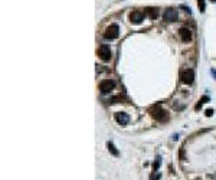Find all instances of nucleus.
I'll return each mask as SVG.
<instances>
[{
    "label": "nucleus",
    "instance_id": "0eeeda50",
    "mask_svg": "<svg viewBox=\"0 0 216 180\" xmlns=\"http://www.w3.org/2000/svg\"><path fill=\"white\" fill-rule=\"evenodd\" d=\"M143 17H144V13L140 12V10H134V12L130 13V22L131 23L138 25V23H141V22H143Z\"/></svg>",
    "mask_w": 216,
    "mask_h": 180
},
{
    "label": "nucleus",
    "instance_id": "423d86ee",
    "mask_svg": "<svg viewBox=\"0 0 216 180\" xmlns=\"http://www.w3.org/2000/svg\"><path fill=\"white\" fill-rule=\"evenodd\" d=\"M182 82L183 84H192L193 79H195V72L193 69H186V71L182 72Z\"/></svg>",
    "mask_w": 216,
    "mask_h": 180
},
{
    "label": "nucleus",
    "instance_id": "4468645a",
    "mask_svg": "<svg viewBox=\"0 0 216 180\" xmlns=\"http://www.w3.org/2000/svg\"><path fill=\"white\" fill-rule=\"evenodd\" d=\"M160 163H161V157L158 156L157 159H156V161H154V164H153V169H154V172H156V170H158V167H160Z\"/></svg>",
    "mask_w": 216,
    "mask_h": 180
},
{
    "label": "nucleus",
    "instance_id": "a211bd4d",
    "mask_svg": "<svg viewBox=\"0 0 216 180\" xmlns=\"http://www.w3.org/2000/svg\"><path fill=\"white\" fill-rule=\"evenodd\" d=\"M210 2H212V3H216V0H210Z\"/></svg>",
    "mask_w": 216,
    "mask_h": 180
},
{
    "label": "nucleus",
    "instance_id": "f8f14e48",
    "mask_svg": "<svg viewBox=\"0 0 216 180\" xmlns=\"http://www.w3.org/2000/svg\"><path fill=\"white\" fill-rule=\"evenodd\" d=\"M206 101H209V96H203V98H200V99H199V103L196 104L195 109H196V111H199V109H200V107H202V105L206 103Z\"/></svg>",
    "mask_w": 216,
    "mask_h": 180
},
{
    "label": "nucleus",
    "instance_id": "f03ea898",
    "mask_svg": "<svg viewBox=\"0 0 216 180\" xmlns=\"http://www.w3.org/2000/svg\"><path fill=\"white\" fill-rule=\"evenodd\" d=\"M118 35H120V27H118V25H110L107 29H105L104 38L112 40V39H117Z\"/></svg>",
    "mask_w": 216,
    "mask_h": 180
},
{
    "label": "nucleus",
    "instance_id": "9d476101",
    "mask_svg": "<svg viewBox=\"0 0 216 180\" xmlns=\"http://www.w3.org/2000/svg\"><path fill=\"white\" fill-rule=\"evenodd\" d=\"M144 13H146L150 19H156V17H157V14H158L157 9H154V7H147V9L144 10Z\"/></svg>",
    "mask_w": 216,
    "mask_h": 180
},
{
    "label": "nucleus",
    "instance_id": "39448f33",
    "mask_svg": "<svg viewBox=\"0 0 216 180\" xmlns=\"http://www.w3.org/2000/svg\"><path fill=\"white\" fill-rule=\"evenodd\" d=\"M177 12L174 10V9H167L166 12H164V16H163V19H164V22H167V23H171V22H176L177 20Z\"/></svg>",
    "mask_w": 216,
    "mask_h": 180
},
{
    "label": "nucleus",
    "instance_id": "2eb2a0df",
    "mask_svg": "<svg viewBox=\"0 0 216 180\" xmlns=\"http://www.w3.org/2000/svg\"><path fill=\"white\" fill-rule=\"evenodd\" d=\"M160 179V174H151V177H150V180H158Z\"/></svg>",
    "mask_w": 216,
    "mask_h": 180
},
{
    "label": "nucleus",
    "instance_id": "ddd939ff",
    "mask_svg": "<svg viewBox=\"0 0 216 180\" xmlns=\"http://www.w3.org/2000/svg\"><path fill=\"white\" fill-rule=\"evenodd\" d=\"M197 6H199V10L200 12H205V9H206V3H205V0H197Z\"/></svg>",
    "mask_w": 216,
    "mask_h": 180
},
{
    "label": "nucleus",
    "instance_id": "7ed1b4c3",
    "mask_svg": "<svg viewBox=\"0 0 216 180\" xmlns=\"http://www.w3.org/2000/svg\"><path fill=\"white\" fill-rule=\"evenodd\" d=\"M99 58L102 59L104 62H108L110 59H111V49H110V46L108 45H101L99 46Z\"/></svg>",
    "mask_w": 216,
    "mask_h": 180
},
{
    "label": "nucleus",
    "instance_id": "f257e3e1",
    "mask_svg": "<svg viewBox=\"0 0 216 180\" xmlns=\"http://www.w3.org/2000/svg\"><path fill=\"white\" fill-rule=\"evenodd\" d=\"M150 114H151V117H153L154 120H157V121H160V122H164V121H167V120H169V114H167V112H166L160 105L153 107V108L150 109Z\"/></svg>",
    "mask_w": 216,
    "mask_h": 180
},
{
    "label": "nucleus",
    "instance_id": "9b49d317",
    "mask_svg": "<svg viewBox=\"0 0 216 180\" xmlns=\"http://www.w3.org/2000/svg\"><path fill=\"white\" fill-rule=\"evenodd\" d=\"M107 147H108V150L111 151V154H112V156H120V153H118V150L115 148V146H114V144H112L111 141H108V143H107Z\"/></svg>",
    "mask_w": 216,
    "mask_h": 180
},
{
    "label": "nucleus",
    "instance_id": "6e6552de",
    "mask_svg": "<svg viewBox=\"0 0 216 180\" xmlns=\"http://www.w3.org/2000/svg\"><path fill=\"white\" fill-rule=\"evenodd\" d=\"M115 120H117L118 124L127 125L128 121H130V117H128V114H125V112H115Z\"/></svg>",
    "mask_w": 216,
    "mask_h": 180
},
{
    "label": "nucleus",
    "instance_id": "1a4fd4ad",
    "mask_svg": "<svg viewBox=\"0 0 216 180\" xmlns=\"http://www.w3.org/2000/svg\"><path fill=\"white\" fill-rule=\"evenodd\" d=\"M179 35H180V38L183 42H190L192 40V32H190L187 27H182L180 30H179Z\"/></svg>",
    "mask_w": 216,
    "mask_h": 180
},
{
    "label": "nucleus",
    "instance_id": "f3484780",
    "mask_svg": "<svg viewBox=\"0 0 216 180\" xmlns=\"http://www.w3.org/2000/svg\"><path fill=\"white\" fill-rule=\"evenodd\" d=\"M210 74H212V75L216 78V69H212V71H210Z\"/></svg>",
    "mask_w": 216,
    "mask_h": 180
},
{
    "label": "nucleus",
    "instance_id": "dca6fc26",
    "mask_svg": "<svg viewBox=\"0 0 216 180\" xmlns=\"http://www.w3.org/2000/svg\"><path fill=\"white\" fill-rule=\"evenodd\" d=\"M206 115H208V117L213 115V109H206Z\"/></svg>",
    "mask_w": 216,
    "mask_h": 180
},
{
    "label": "nucleus",
    "instance_id": "20e7f679",
    "mask_svg": "<svg viewBox=\"0 0 216 180\" xmlns=\"http://www.w3.org/2000/svg\"><path fill=\"white\" fill-rule=\"evenodd\" d=\"M114 87H115V82H114L112 79H105V81H102V82L99 84V91H101L102 94H107V92H110V91L114 90Z\"/></svg>",
    "mask_w": 216,
    "mask_h": 180
}]
</instances>
